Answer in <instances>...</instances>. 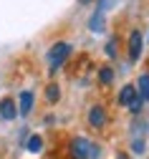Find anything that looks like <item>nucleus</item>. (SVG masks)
I'll return each mask as SVG.
<instances>
[{"label": "nucleus", "mask_w": 149, "mask_h": 159, "mask_svg": "<svg viewBox=\"0 0 149 159\" xmlns=\"http://www.w3.org/2000/svg\"><path fill=\"white\" fill-rule=\"evenodd\" d=\"M68 152L73 159H96L99 157V147L94 142H89L86 136H73L68 144Z\"/></svg>", "instance_id": "nucleus-1"}, {"label": "nucleus", "mask_w": 149, "mask_h": 159, "mask_svg": "<svg viewBox=\"0 0 149 159\" xmlns=\"http://www.w3.org/2000/svg\"><path fill=\"white\" fill-rule=\"evenodd\" d=\"M71 43H66V41H58V43H53L51 46V51H48V71L53 73V71H58L63 63L68 61V56H71Z\"/></svg>", "instance_id": "nucleus-2"}, {"label": "nucleus", "mask_w": 149, "mask_h": 159, "mask_svg": "<svg viewBox=\"0 0 149 159\" xmlns=\"http://www.w3.org/2000/svg\"><path fill=\"white\" fill-rule=\"evenodd\" d=\"M142 48H144V38L139 30H132L129 35V61H139V56H142Z\"/></svg>", "instance_id": "nucleus-3"}, {"label": "nucleus", "mask_w": 149, "mask_h": 159, "mask_svg": "<svg viewBox=\"0 0 149 159\" xmlns=\"http://www.w3.org/2000/svg\"><path fill=\"white\" fill-rule=\"evenodd\" d=\"M89 124L94 126V129H104L106 126V111H104V106H91L89 109Z\"/></svg>", "instance_id": "nucleus-4"}, {"label": "nucleus", "mask_w": 149, "mask_h": 159, "mask_svg": "<svg viewBox=\"0 0 149 159\" xmlns=\"http://www.w3.org/2000/svg\"><path fill=\"white\" fill-rule=\"evenodd\" d=\"M18 116V104L13 101V98H3L0 101V119H5V121H10V119Z\"/></svg>", "instance_id": "nucleus-5"}, {"label": "nucleus", "mask_w": 149, "mask_h": 159, "mask_svg": "<svg viewBox=\"0 0 149 159\" xmlns=\"http://www.w3.org/2000/svg\"><path fill=\"white\" fill-rule=\"evenodd\" d=\"M33 111V91H23L18 98V114L20 116H28Z\"/></svg>", "instance_id": "nucleus-6"}, {"label": "nucleus", "mask_w": 149, "mask_h": 159, "mask_svg": "<svg viewBox=\"0 0 149 159\" xmlns=\"http://www.w3.org/2000/svg\"><path fill=\"white\" fill-rule=\"evenodd\" d=\"M104 8H106V0H101V3H99V8H96V13H94V18L89 20V28H91L94 33H99V30L104 28Z\"/></svg>", "instance_id": "nucleus-7"}, {"label": "nucleus", "mask_w": 149, "mask_h": 159, "mask_svg": "<svg viewBox=\"0 0 149 159\" xmlns=\"http://www.w3.org/2000/svg\"><path fill=\"white\" fill-rule=\"evenodd\" d=\"M137 96H139V93H137V86H132V84H129V86H124V89L119 91V104L129 109V104L134 101Z\"/></svg>", "instance_id": "nucleus-8"}, {"label": "nucleus", "mask_w": 149, "mask_h": 159, "mask_svg": "<svg viewBox=\"0 0 149 159\" xmlns=\"http://www.w3.org/2000/svg\"><path fill=\"white\" fill-rule=\"evenodd\" d=\"M137 93L144 98V101H149V73H142L139 81H137Z\"/></svg>", "instance_id": "nucleus-9"}, {"label": "nucleus", "mask_w": 149, "mask_h": 159, "mask_svg": "<svg viewBox=\"0 0 149 159\" xmlns=\"http://www.w3.org/2000/svg\"><path fill=\"white\" fill-rule=\"evenodd\" d=\"M26 149H28V152H33V154H35V152H40V149H43V139H40L38 134H33L28 142H26Z\"/></svg>", "instance_id": "nucleus-10"}, {"label": "nucleus", "mask_w": 149, "mask_h": 159, "mask_svg": "<svg viewBox=\"0 0 149 159\" xmlns=\"http://www.w3.org/2000/svg\"><path fill=\"white\" fill-rule=\"evenodd\" d=\"M114 81V71L109 68V66H104L101 71H99V84H104V86H109Z\"/></svg>", "instance_id": "nucleus-11"}, {"label": "nucleus", "mask_w": 149, "mask_h": 159, "mask_svg": "<svg viewBox=\"0 0 149 159\" xmlns=\"http://www.w3.org/2000/svg\"><path fill=\"white\" fill-rule=\"evenodd\" d=\"M46 98H48V101H51V104H56V101H58V98H61V89H58L56 84H51V86L46 89Z\"/></svg>", "instance_id": "nucleus-12"}, {"label": "nucleus", "mask_w": 149, "mask_h": 159, "mask_svg": "<svg viewBox=\"0 0 149 159\" xmlns=\"http://www.w3.org/2000/svg\"><path fill=\"white\" fill-rule=\"evenodd\" d=\"M106 53H109L111 58L116 56V41H114V38H111V41H109V43H106Z\"/></svg>", "instance_id": "nucleus-13"}, {"label": "nucleus", "mask_w": 149, "mask_h": 159, "mask_svg": "<svg viewBox=\"0 0 149 159\" xmlns=\"http://www.w3.org/2000/svg\"><path fill=\"white\" fill-rule=\"evenodd\" d=\"M132 149H134V154H142V152H144V142H142V139H137V142L132 144Z\"/></svg>", "instance_id": "nucleus-14"}, {"label": "nucleus", "mask_w": 149, "mask_h": 159, "mask_svg": "<svg viewBox=\"0 0 149 159\" xmlns=\"http://www.w3.org/2000/svg\"><path fill=\"white\" fill-rule=\"evenodd\" d=\"M86 3H94V0H78V5H86Z\"/></svg>", "instance_id": "nucleus-15"}]
</instances>
